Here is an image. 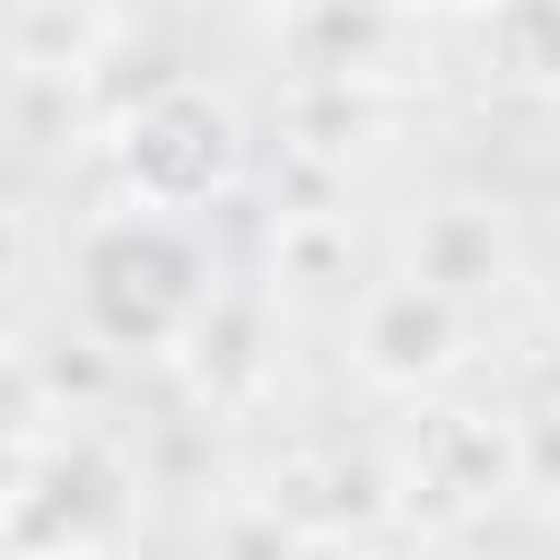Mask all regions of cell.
<instances>
[{
	"instance_id": "obj_1",
	"label": "cell",
	"mask_w": 560,
	"mask_h": 560,
	"mask_svg": "<svg viewBox=\"0 0 560 560\" xmlns=\"http://www.w3.org/2000/svg\"><path fill=\"white\" fill-rule=\"evenodd\" d=\"M70 298L105 350H166L210 306V262L166 210H105L70 254Z\"/></svg>"
},
{
	"instance_id": "obj_2",
	"label": "cell",
	"mask_w": 560,
	"mask_h": 560,
	"mask_svg": "<svg viewBox=\"0 0 560 560\" xmlns=\"http://www.w3.org/2000/svg\"><path fill=\"white\" fill-rule=\"evenodd\" d=\"M114 166H122V184H131L140 210L184 219V210H201V201H219V192L236 184V166H245V122H236V105L210 96L201 79H166L158 96H140V105L122 114Z\"/></svg>"
},
{
	"instance_id": "obj_3",
	"label": "cell",
	"mask_w": 560,
	"mask_h": 560,
	"mask_svg": "<svg viewBox=\"0 0 560 560\" xmlns=\"http://www.w3.org/2000/svg\"><path fill=\"white\" fill-rule=\"evenodd\" d=\"M359 359H368L385 385H429V376L455 359V298L429 289V280L385 289V298L359 315Z\"/></svg>"
},
{
	"instance_id": "obj_4",
	"label": "cell",
	"mask_w": 560,
	"mask_h": 560,
	"mask_svg": "<svg viewBox=\"0 0 560 560\" xmlns=\"http://www.w3.org/2000/svg\"><path fill=\"white\" fill-rule=\"evenodd\" d=\"M490 44L516 79L560 88V0H499L490 9Z\"/></svg>"
},
{
	"instance_id": "obj_5",
	"label": "cell",
	"mask_w": 560,
	"mask_h": 560,
	"mask_svg": "<svg viewBox=\"0 0 560 560\" xmlns=\"http://www.w3.org/2000/svg\"><path fill=\"white\" fill-rule=\"evenodd\" d=\"M420 9H481V18H490L499 0H420Z\"/></svg>"
},
{
	"instance_id": "obj_6",
	"label": "cell",
	"mask_w": 560,
	"mask_h": 560,
	"mask_svg": "<svg viewBox=\"0 0 560 560\" xmlns=\"http://www.w3.org/2000/svg\"><path fill=\"white\" fill-rule=\"evenodd\" d=\"M35 560H96V551H35Z\"/></svg>"
}]
</instances>
